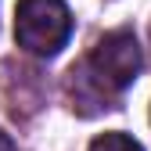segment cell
I'll return each instance as SVG.
<instances>
[{
	"instance_id": "2",
	"label": "cell",
	"mask_w": 151,
	"mask_h": 151,
	"mask_svg": "<svg viewBox=\"0 0 151 151\" xmlns=\"http://www.w3.org/2000/svg\"><path fill=\"white\" fill-rule=\"evenodd\" d=\"M72 36V11L65 0H22L14 11V40L29 54L54 58Z\"/></svg>"
},
{
	"instance_id": "4",
	"label": "cell",
	"mask_w": 151,
	"mask_h": 151,
	"mask_svg": "<svg viewBox=\"0 0 151 151\" xmlns=\"http://www.w3.org/2000/svg\"><path fill=\"white\" fill-rule=\"evenodd\" d=\"M0 151H18V147L11 144V137H7V133H0Z\"/></svg>"
},
{
	"instance_id": "3",
	"label": "cell",
	"mask_w": 151,
	"mask_h": 151,
	"mask_svg": "<svg viewBox=\"0 0 151 151\" xmlns=\"http://www.w3.org/2000/svg\"><path fill=\"white\" fill-rule=\"evenodd\" d=\"M90 151H144V147L133 137H126V133H101L90 144Z\"/></svg>"
},
{
	"instance_id": "1",
	"label": "cell",
	"mask_w": 151,
	"mask_h": 151,
	"mask_svg": "<svg viewBox=\"0 0 151 151\" xmlns=\"http://www.w3.org/2000/svg\"><path fill=\"white\" fill-rule=\"evenodd\" d=\"M140 72V47L133 40L129 29H115V32H104L97 47L90 50V58L72 68V76L79 79V90L76 93H86L93 90V97L104 101L108 93H119L129 83L137 79Z\"/></svg>"
}]
</instances>
